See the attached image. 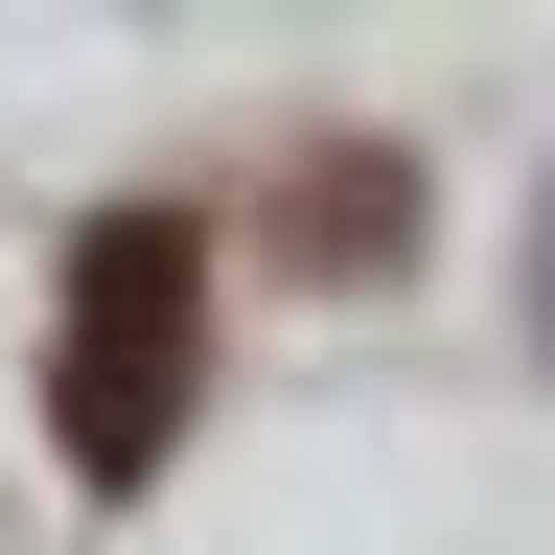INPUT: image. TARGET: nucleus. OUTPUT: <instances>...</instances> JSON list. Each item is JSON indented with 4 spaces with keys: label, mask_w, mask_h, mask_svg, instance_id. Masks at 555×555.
<instances>
[{
    "label": "nucleus",
    "mask_w": 555,
    "mask_h": 555,
    "mask_svg": "<svg viewBox=\"0 0 555 555\" xmlns=\"http://www.w3.org/2000/svg\"><path fill=\"white\" fill-rule=\"evenodd\" d=\"M532 347H555V208H532Z\"/></svg>",
    "instance_id": "obj_3"
},
{
    "label": "nucleus",
    "mask_w": 555,
    "mask_h": 555,
    "mask_svg": "<svg viewBox=\"0 0 555 555\" xmlns=\"http://www.w3.org/2000/svg\"><path fill=\"white\" fill-rule=\"evenodd\" d=\"M301 255H393V163H371V139H347V163L301 185Z\"/></svg>",
    "instance_id": "obj_2"
},
{
    "label": "nucleus",
    "mask_w": 555,
    "mask_h": 555,
    "mask_svg": "<svg viewBox=\"0 0 555 555\" xmlns=\"http://www.w3.org/2000/svg\"><path fill=\"white\" fill-rule=\"evenodd\" d=\"M185 393H208V232H185V208H93V255H69V324H47L69 486H163Z\"/></svg>",
    "instance_id": "obj_1"
}]
</instances>
